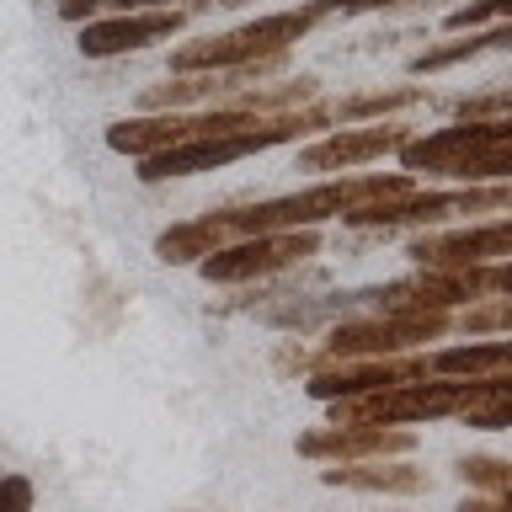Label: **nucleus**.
Segmentation results:
<instances>
[{
	"label": "nucleus",
	"mask_w": 512,
	"mask_h": 512,
	"mask_svg": "<svg viewBox=\"0 0 512 512\" xmlns=\"http://www.w3.org/2000/svg\"><path fill=\"white\" fill-rule=\"evenodd\" d=\"M416 192V176L411 171H342V176H326V182L304 187V192H288V198H267V203H251V208H224L235 224V240L240 235H278V230H320L326 219H342L347 208L358 203H374V198H406Z\"/></svg>",
	"instance_id": "nucleus-1"
},
{
	"label": "nucleus",
	"mask_w": 512,
	"mask_h": 512,
	"mask_svg": "<svg viewBox=\"0 0 512 512\" xmlns=\"http://www.w3.org/2000/svg\"><path fill=\"white\" fill-rule=\"evenodd\" d=\"M454 331V315L443 310H411V315H358L331 326L326 352H320V368L326 363H347V358H400V352L438 342V336Z\"/></svg>",
	"instance_id": "nucleus-2"
},
{
	"label": "nucleus",
	"mask_w": 512,
	"mask_h": 512,
	"mask_svg": "<svg viewBox=\"0 0 512 512\" xmlns=\"http://www.w3.org/2000/svg\"><path fill=\"white\" fill-rule=\"evenodd\" d=\"M320 251V230H278V235H240L230 246H219L214 256H203L198 272L208 283H256V278H278V272L310 262Z\"/></svg>",
	"instance_id": "nucleus-3"
},
{
	"label": "nucleus",
	"mask_w": 512,
	"mask_h": 512,
	"mask_svg": "<svg viewBox=\"0 0 512 512\" xmlns=\"http://www.w3.org/2000/svg\"><path fill=\"white\" fill-rule=\"evenodd\" d=\"M406 256L416 267H496L512 256V214L502 219H480V224H459V230H427L416 235Z\"/></svg>",
	"instance_id": "nucleus-4"
},
{
	"label": "nucleus",
	"mask_w": 512,
	"mask_h": 512,
	"mask_svg": "<svg viewBox=\"0 0 512 512\" xmlns=\"http://www.w3.org/2000/svg\"><path fill=\"white\" fill-rule=\"evenodd\" d=\"M411 134H416V128L400 123V118L331 128V134H320L315 144H304V150H299V171H336V176H342V171H358V166H368V160L395 155Z\"/></svg>",
	"instance_id": "nucleus-5"
},
{
	"label": "nucleus",
	"mask_w": 512,
	"mask_h": 512,
	"mask_svg": "<svg viewBox=\"0 0 512 512\" xmlns=\"http://www.w3.org/2000/svg\"><path fill=\"white\" fill-rule=\"evenodd\" d=\"M187 6H166V11H123V16H96V22L80 27L75 48L86 59H118V54H139V48H155L176 38L187 27Z\"/></svg>",
	"instance_id": "nucleus-6"
},
{
	"label": "nucleus",
	"mask_w": 512,
	"mask_h": 512,
	"mask_svg": "<svg viewBox=\"0 0 512 512\" xmlns=\"http://www.w3.org/2000/svg\"><path fill=\"white\" fill-rule=\"evenodd\" d=\"M416 432L406 427H374V422H336L326 432L299 438V454L310 459H384V454H411Z\"/></svg>",
	"instance_id": "nucleus-7"
},
{
	"label": "nucleus",
	"mask_w": 512,
	"mask_h": 512,
	"mask_svg": "<svg viewBox=\"0 0 512 512\" xmlns=\"http://www.w3.org/2000/svg\"><path fill=\"white\" fill-rule=\"evenodd\" d=\"M235 240V224L230 214H198V219H182V224H171V230H160L155 235V262H166V267H198L203 256H214L219 246H230Z\"/></svg>",
	"instance_id": "nucleus-8"
},
{
	"label": "nucleus",
	"mask_w": 512,
	"mask_h": 512,
	"mask_svg": "<svg viewBox=\"0 0 512 512\" xmlns=\"http://www.w3.org/2000/svg\"><path fill=\"white\" fill-rule=\"evenodd\" d=\"M422 102H427V86H384V91L336 96V102H320V107H326V123H384Z\"/></svg>",
	"instance_id": "nucleus-9"
},
{
	"label": "nucleus",
	"mask_w": 512,
	"mask_h": 512,
	"mask_svg": "<svg viewBox=\"0 0 512 512\" xmlns=\"http://www.w3.org/2000/svg\"><path fill=\"white\" fill-rule=\"evenodd\" d=\"M326 486H352V491H390V496H416L427 491V475L411 464H336L320 475Z\"/></svg>",
	"instance_id": "nucleus-10"
},
{
	"label": "nucleus",
	"mask_w": 512,
	"mask_h": 512,
	"mask_svg": "<svg viewBox=\"0 0 512 512\" xmlns=\"http://www.w3.org/2000/svg\"><path fill=\"white\" fill-rule=\"evenodd\" d=\"M459 475L470 480L480 496H502V491H512V464H502V459H464Z\"/></svg>",
	"instance_id": "nucleus-11"
},
{
	"label": "nucleus",
	"mask_w": 512,
	"mask_h": 512,
	"mask_svg": "<svg viewBox=\"0 0 512 512\" xmlns=\"http://www.w3.org/2000/svg\"><path fill=\"white\" fill-rule=\"evenodd\" d=\"M454 326H464V331H512V294H502V299H486V304H470Z\"/></svg>",
	"instance_id": "nucleus-12"
},
{
	"label": "nucleus",
	"mask_w": 512,
	"mask_h": 512,
	"mask_svg": "<svg viewBox=\"0 0 512 512\" xmlns=\"http://www.w3.org/2000/svg\"><path fill=\"white\" fill-rule=\"evenodd\" d=\"M0 512H32V480L27 475H0Z\"/></svg>",
	"instance_id": "nucleus-13"
},
{
	"label": "nucleus",
	"mask_w": 512,
	"mask_h": 512,
	"mask_svg": "<svg viewBox=\"0 0 512 512\" xmlns=\"http://www.w3.org/2000/svg\"><path fill=\"white\" fill-rule=\"evenodd\" d=\"M54 11L64 16V22H75V27H86L102 16V0H54Z\"/></svg>",
	"instance_id": "nucleus-14"
},
{
	"label": "nucleus",
	"mask_w": 512,
	"mask_h": 512,
	"mask_svg": "<svg viewBox=\"0 0 512 512\" xmlns=\"http://www.w3.org/2000/svg\"><path fill=\"white\" fill-rule=\"evenodd\" d=\"M491 294H512V256L491 267Z\"/></svg>",
	"instance_id": "nucleus-15"
},
{
	"label": "nucleus",
	"mask_w": 512,
	"mask_h": 512,
	"mask_svg": "<svg viewBox=\"0 0 512 512\" xmlns=\"http://www.w3.org/2000/svg\"><path fill=\"white\" fill-rule=\"evenodd\" d=\"M438 0H384V16H400V11H432Z\"/></svg>",
	"instance_id": "nucleus-16"
},
{
	"label": "nucleus",
	"mask_w": 512,
	"mask_h": 512,
	"mask_svg": "<svg viewBox=\"0 0 512 512\" xmlns=\"http://www.w3.org/2000/svg\"><path fill=\"white\" fill-rule=\"evenodd\" d=\"M208 6H219V11H235V6H251V0H187V11H208Z\"/></svg>",
	"instance_id": "nucleus-17"
},
{
	"label": "nucleus",
	"mask_w": 512,
	"mask_h": 512,
	"mask_svg": "<svg viewBox=\"0 0 512 512\" xmlns=\"http://www.w3.org/2000/svg\"><path fill=\"white\" fill-rule=\"evenodd\" d=\"M502 507H507V512H512V491H502Z\"/></svg>",
	"instance_id": "nucleus-18"
},
{
	"label": "nucleus",
	"mask_w": 512,
	"mask_h": 512,
	"mask_svg": "<svg viewBox=\"0 0 512 512\" xmlns=\"http://www.w3.org/2000/svg\"><path fill=\"white\" fill-rule=\"evenodd\" d=\"M507 112H512V91H507Z\"/></svg>",
	"instance_id": "nucleus-19"
}]
</instances>
